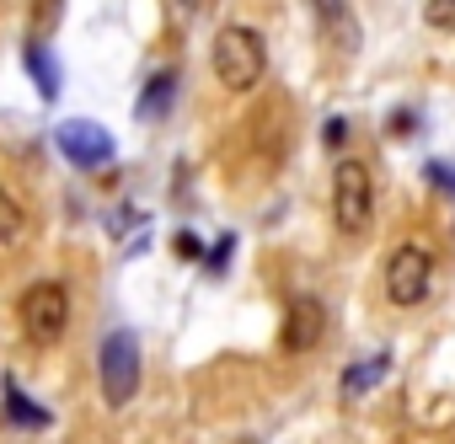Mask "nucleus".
I'll return each instance as SVG.
<instances>
[{
    "mask_svg": "<svg viewBox=\"0 0 455 444\" xmlns=\"http://www.w3.org/2000/svg\"><path fill=\"white\" fill-rule=\"evenodd\" d=\"M177 258H188V263H193V258H204V247H198V236H193V231H182V236H177Z\"/></svg>",
    "mask_w": 455,
    "mask_h": 444,
    "instance_id": "obj_17",
    "label": "nucleus"
},
{
    "mask_svg": "<svg viewBox=\"0 0 455 444\" xmlns=\"http://www.w3.org/2000/svg\"><path fill=\"white\" fill-rule=\"evenodd\" d=\"M17 321H22L28 343H60L70 327V289L60 279H33L17 300Z\"/></svg>",
    "mask_w": 455,
    "mask_h": 444,
    "instance_id": "obj_3",
    "label": "nucleus"
},
{
    "mask_svg": "<svg viewBox=\"0 0 455 444\" xmlns=\"http://www.w3.org/2000/svg\"><path fill=\"white\" fill-rule=\"evenodd\" d=\"M28 231V214H22V198L12 187H0V247H12L17 236Z\"/></svg>",
    "mask_w": 455,
    "mask_h": 444,
    "instance_id": "obj_12",
    "label": "nucleus"
},
{
    "mask_svg": "<svg viewBox=\"0 0 455 444\" xmlns=\"http://www.w3.org/2000/svg\"><path fill=\"white\" fill-rule=\"evenodd\" d=\"M0 401H6V423H12V428H49V423H54V412L38 407L17 380H0Z\"/></svg>",
    "mask_w": 455,
    "mask_h": 444,
    "instance_id": "obj_9",
    "label": "nucleus"
},
{
    "mask_svg": "<svg viewBox=\"0 0 455 444\" xmlns=\"http://www.w3.org/2000/svg\"><path fill=\"white\" fill-rule=\"evenodd\" d=\"M332 219L343 236H364L370 219H375V182H370V166L364 161H338L332 166Z\"/></svg>",
    "mask_w": 455,
    "mask_h": 444,
    "instance_id": "obj_2",
    "label": "nucleus"
},
{
    "mask_svg": "<svg viewBox=\"0 0 455 444\" xmlns=\"http://www.w3.org/2000/svg\"><path fill=\"white\" fill-rule=\"evenodd\" d=\"M172 102H177V70L166 65V70H156V75L145 81V91H140V102H134V118H140V123H161V118L172 113Z\"/></svg>",
    "mask_w": 455,
    "mask_h": 444,
    "instance_id": "obj_8",
    "label": "nucleus"
},
{
    "mask_svg": "<svg viewBox=\"0 0 455 444\" xmlns=\"http://www.w3.org/2000/svg\"><path fill=\"white\" fill-rule=\"evenodd\" d=\"M182 6H193V0H182Z\"/></svg>",
    "mask_w": 455,
    "mask_h": 444,
    "instance_id": "obj_20",
    "label": "nucleus"
},
{
    "mask_svg": "<svg viewBox=\"0 0 455 444\" xmlns=\"http://www.w3.org/2000/svg\"><path fill=\"white\" fill-rule=\"evenodd\" d=\"M263 70H268V44H263V33H258V28L231 22V28L214 38V75H220V86L231 91V97L258 91Z\"/></svg>",
    "mask_w": 455,
    "mask_h": 444,
    "instance_id": "obj_1",
    "label": "nucleus"
},
{
    "mask_svg": "<svg viewBox=\"0 0 455 444\" xmlns=\"http://www.w3.org/2000/svg\"><path fill=\"white\" fill-rule=\"evenodd\" d=\"M322 139H327V150H338V145L348 139V118H327V129H322Z\"/></svg>",
    "mask_w": 455,
    "mask_h": 444,
    "instance_id": "obj_16",
    "label": "nucleus"
},
{
    "mask_svg": "<svg viewBox=\"0 0 455 444\" xmlns=\"http://www.w3.org/2000/svg\"><path fill=\"white\" fill-rule=\"evenodd\" d=\"M236 444H258V439H236Z\"/></svg>",
    "mask_w": 455,
    "mask_h": 444,
    "instance_id": "obj_19",
    "label": "nucleus"
},
{
    "mask_svg": "<svg viewBox=\"0 0 455 444\" xmlns=\"http://www.w3.org/2000/svg\"><path fill=\"white\" fill-rule=\"evenodd\" d=\"M33 6H38V17H54V12L65 6V0H33Z\"/></svg>",
    "mask_w": 455,
    "mask_h": 444,
    "instance_id": "obj_18",
    "label": "nucleus"
},
{
    "mask_svg": "<svg viewBox=\"0 0 455 444\" xmlns=\"http://www.w3.org/2000/svg\"><path fill=\"white\" fill-rule=\"evenodd\" d=\"M231 247H236V236H220L214 252L204 258V268H209V274H225V263H231Z\"/></svg>",
    "mask_w": 455,
    "mask_h": 444,
    "instance_id": "obj_15",
    "label": "nucleus"
},
{
    "mask_svg": "<svg viewBox=\"0 0 455 444\" xmlns=\"http://www.w3.org/2000/svg\"><path fill=\"white\" fill-rule=\"evenodd\" d=\"M54 145H60V155H65L70 166H81V171H102V166L118 155L113 134H108L102 123H92V118H65V123L54 129Z\"/></svg>",
    "mask_w": 455,
    "mask_h": 444,
    "instance_id": "obj_6",
    "label": "nucleus"
},
{
    "mask_svg": "<svg viewBox=\"0 0 455 444\" xmlns=\"http://www.w3.org/2000/svg\"><path fill=\"white\" fill-rule=\"evenodd\" d=\"M386 369H391V359H386V353H375V359H359V364H348V369H343V385H338V391L354 401V396L375 391V385L386 380Z\"/></svg>",
    "mask_w": 455,
    "mask_h": 444,
    "instance_id": "obj_11",
    "label": "nucleus"
},
{
    "mask_svg": "<svg viewBox=\"0 0 455 444\" xmlns=\"http://www.w3.org/2000/svg\"><path fill=\"white\" fill-rule=\"evenodd\" d=\"M28 75H33V86H38L44 102L60 97V59H54L49 44H28Z\"/></svg>",
    "mask_w": 455,
    "mask_h": 444,
    "instance_id": "obj_10",
    "label": "nucleus"
},
{
    "mask_svg": "<svg viewBox=\"0 0 455 444\" xmlns=\"http://www.w3.org/2000/svg\"><path fill=\"white\" fill-rule=\"evenodd\" d=\"M423 17H428V28H439V33H455V0H428Z\"/></svg>",
    "mask_w": 455,
    "mask_h": 444,
    "instance_id": "obj_13",
    "label": "nucleus"
},
{
    "mask_svg": "<svg viewBox=\"0 0 455 444\" xmlns=\"http://www.w3.org/2000/svg\"><path fill=\"white\" fill-rule=\"evenodd\" d=\"M423 177H428L434 187H444V193L455 198V166H444V161H428V166H423Z\"/></svg>",
    "mask_w": 455,
    "mask_h": 444,
    "instance_id": "obj_14",
    "label": "nucleus"
},
{
    "mask_svg": "<svg viewBox=\"0 0 455 444\" xmlns=\"http://www.w3.org/2000/svg\"><path fill=\"white\" fill-rule=\"evenodd\" d=\"M428 289H434V258L418 242H402L386 258V300L402 305V311H412V305L428 300Z\"/></svg>",
    "mask_w": 455,
    "mask_h": 444,
    "instance_id": "obj_5",
    "label": "nucleus"
},
{
    "mask_svg": "<svg viewBox=\"0 0 455 444\" xmlns=\"http://www.w3.org/2000/svg\"><path fill=\"white\" fill-rule=\"evenodd\" d=\"M322 337H327V305H322L316 295H300V300H290V311H284V327H279V343H284V353H311V348H322Z\"/></svg>",
    "mask_w": 455,
    "mask_h": 444,
    "instance_id": "obj_7",
    "label": "nucleus"
},
{
    "mask_svg": "<svg viewBox=\"0 0 455 444\" xmlns=\"http://www.w3.org/2000/svg\"><path fill=\"white\" fill-rule=\"evenodd\" d=\"M97 375H102V401L108 407H129V396L140 391V337L129 327L108 332L102 359H97Z\"/></svg>",
    "mask_w": 455,
    "mask_h": 444,
    "instance_id": "obj_4",
    "label": "nucleus"
}]
</instances>
